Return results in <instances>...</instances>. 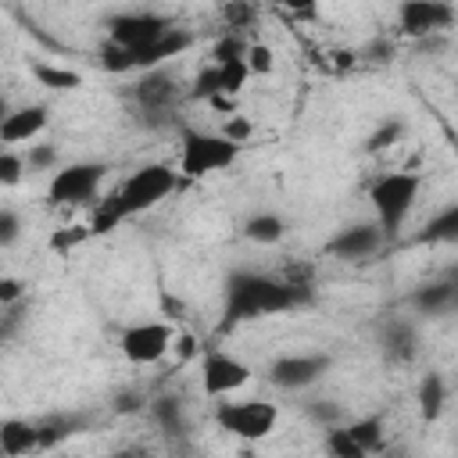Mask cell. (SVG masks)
I'll return each mask as SVG.
<instances>
[{"label":"cell","mask_w":458,"mask_h":458,"mask_svg":"<svg viewBox=\"0 0 458 458\" xmlns=\"http://www.w3.org/2000/svg\"><path fill=\"white\" fill-rule=\"evenodd\" d=\"M311 304V286H297L286 279H272L261 272L236 268L225 279V318L222 329H233L240 322L261 318V315H279V311H297Z\"/></svg>","instance_id":"6da1fadb"},{"label":"cell","mask_w":458,"mask_h":458,"mask_svg":"<svg viewBox=\"0 0 458 458\" xmlns=\"http://www.w3.org/2000/svg\"><path fill=\"white\" fill-rule=\"evenodd\" d=\"M419 190H422V179L415 172H386L369 186V200L376 208V225L386 243H394L401 236V225L408 222V215L419 200Z\"/></svg>","instance_id":"7a4b0ae2"},{"label":"cell","mask_w":458,"mask_h":458,"mask_svg":"<svg viewBox=\"0 0 458 458\" xmlns=\"http://www.w3.org/2000/svg\"><path fill=\"white\" fill-rule=\"evenodd\" d=\"M172 190H175V172H172L168 165L154 161V165L136 168V172L111 193V200H114V208H118L122 218H132V215H143V211L157 208Z\"/></svg>","instance_id":"3957f363"},{"label":"cell","mask_w":458,"mask_h":458,"mask_svg":"<svg viewBox=\"0 0 458 458\" xmlns=\"http://www.w3.org/2000/svg\"><path fill=\"white\" fill-rule=\"evenodd\" d=\"M243 147L229 143L218 132H200V129H182V154H179V172L186 179H204L211 172L229 168L240 157Z\"/></svg>","instance_id":"277c9868"},{"label":"cell","mask_w":458,"mask_h":458,"mask_svg":"<svg viewBox=\"0 0 458 458\" xmlns=\"http://www.w3.org/2000/svg\"><path fill=\"white\" fill-rule=\"evenodd\" d=\"M276 419L279 411L272 401H218L215 408L218 429L240 440H265L276 429Z\"/></svg>","instance_id":"5b68a950"},{"label":"cell","mask_w":458,"mask_h":458,"mask_svg":"<svg viewBox=\"0 0 458 458\" xmlns=\"http://www.w3.org/2000/svg\"><path fill=\"white\" fill-rule=\"evenodd\" d=\"M107 175V165L104 161H75V165H64L54 172L50 186H47V197L54 204H93L97 200V190Z\"/></svg>","instance_id":"8992f818"},{"label":"cell","mask_w":458,"mask_h":458,"mask_svg":"<svg viewBox=\"0 0 458 458\" xmlns=\"http://www.w3.org/2000/svg\"><path fill=\"white\" fill-rule=\"evenodd\" d=\"M182 89H179V79L168 75L165 68H154V72H143L140 82L132 86V100L140 107V114L150 122V125H161L172 118L175 104H179Z\"/></svg>","instance_id":"52a82bcc"},{"label":"cell","mask_w":458,"mask_h":458,"mask_svg":"<svg viewBox=\"0 0 458 458\" xmlns=\"http://www.w3.org/2000/svg\"><path fill=\"white\" fill-rule=\"evenodd\" d=\"M454 18H458L454 4H444V0H408L397 11L401 36H411V39L440 36V32H447L454 25Z\"/></svg>","instance_id":"ba28073f"},{"label":"cell","mask_w":458,"mask_h":458,"mask_svg":"<svg viewBox=\"0 0 458 458\" xmlns=\"http://www.w3.org/2000/svg\"><path fill=\"white\" fill-rule=\"evenodd\" d=\"M175 344V333L168 322H136L122 333L118 347L132 365H154L161 361Z\"/></svg>","instance_id":"9c48e42d"},{"label":"cell","mask_w":458,"mask_h":458,"mask_svg":"<svg viewBox=\"0 0 458 458\" xmlns=\"http://www.w3.org/2000/svg\"><path fill=\"white\" fill-rule=\"evenodd\" d=\"M250 383V365L225 351H208L200 361V386L208 397H229Z\"/></svg>","instance_id":"30bf717a"},{"label":"cell","mask_w":458,"mask_h":458,"mask_svg":"<svg viewBox=\"0 0 458 458\" xmlns=\"http://www.w3.org/2000/svg\"><path fill=\"white\" fill-rule=\"evenodd\" d=\"M168 25L172 21L161 18V14H154V11H125V14H114L107 21V43H114V47H122V50L132 54V50L154 43Z\"/></svg>","instance_id":"8fae6325"},{"label":"cell","mask_w":458,"mask_h":458,"mask_svg":"<svg viewBox=\"0 0 458 458\" xmlns=\"http://www.w3.org/2000/svg\"><path fill=\"white\" fill-rule=\"evenodd\" d=\"M333 358L326 351H308V354H283L272 361L268 369V379L279 386V390H304L311 383H318L326 372H329Z\"/></svg>","instance_id":"7c38bea8"},{"label":"cell","mask_w":458,"mask_h":458,"mask_svg":"<svg viewBox=\"0 0 458 458\" xmlns=\"http://www.w3.org/2000/svg\"><path fill=\"white\" fill-rule=\"evenodd\" d=\"M383 233H379V225L376 222H354V225H347V229H340L333 240H329V258H336V261H369V258H376L379 250H383Z\"/></svg>","instance_id":"4fadbf2b"},{"label":"cell","mask_w":458,"mask_h":458,"mask_svg":"<svg viewBox=\"0 0 458 458\" xmlns=\"http://www.w3.org/2000/svg\"><path fill=\"white\" fill-rule=\"evenodd\" d=\"M190 47H193V32L168 25L154 43L132 50L129 57H132V68H140V72H154V68H161L168 57H175V54H182V50H190Z\"/></svg>","instance_id":"5bb4252c"},{"label":"cell","mask_w":458,"mask_h":458,"mask_svg":"<svg viewBox=\"0 0 458 458\" xmlns=\"http://www.w3.org/2000/svg\"><path fill=\"white\" fill-rule=\"evenodd\" d=\"M408 304L415 308V315H426V318H444L454 311L458 304V286L451 279H437V283H422L411 290Z\"/></svg>","instance_id":"9a60e30c"},{"label":"cell","mask_w":458,"mask_h":458,"mask_svg":"<svg viewBox=\"0 0 458 458\" xmlns=\"http://www.w3.org/2000/svg\"><path fill=\"white\" fill-rule=\"evenodd\" d=\"M379 351L390 365H411L419 358V333L411 322H386V329L379 333Z\"/></svg>","instance_id":"2e32d148"},{"label":"cell","mask_w":458,"mask_h":458,"mask_svg":"<svg viewBox=\"0 0 458 458\" xmlns=\"http://www.w3.org/2000/svg\"><path fill=\"white\" fill-rule=\"evenodd\" d=\"M50 111L43 104H29V107H11V114L0 125V143H29L47 129Z\"/></svg>","instance_id":"e0dca14e"},{"label":"cell","mask_w":458,"mask_h":458,"mask_svg":"<svg viewBox=\"0 0 458 458\" xmlns=\"http://www.w3.org/2000/svg\"><path fill=\"white\" fill-rule=\"evenodd\" d=\"M0 451L4 458H21L39 451V429L29 419H4L0 422Z\"/></svg>","instance_id":"ac0fdd59"},{"label":"cell","mask_w":458,"mask_h":458,"mask_svg":"<svg viewBox=\"0 0 458 458\" xmlns=\"http://www.w3.org/2000/svg\"><path fill=\"white\" fill-rule=\"evenodd\" d=\"M150 419L157 422V429L168 437V440H182L186 437V411H182V401L172 397V394H161L154 404H150Z\"/></svg>","instance_id":"d6986e66"},{"label":"cell","mask_w":458,"mask_h":458,"mask_svg":"<svg viewBox=\"0 0 458 458\" xmlns=\"http://www.w3.org/2000/svg\"><path fill=\"white\" fill-rule=\"evenodd\" d=\"M447 404V379L440 372H426L419 383V415L422 422H437Z\"/></svg>","instance_id":"ffe728a7"},{"label":"cell","mask_w":458,"mask_h":458,"mask_svg":"<svg viewBox=\"0 0 458 458\" xmlns=\"http://www.w3.org/2000/svg\"><path fill=\"white\" fill-rule=\"evenodd\" d=\"M82 426H86V419H82V415H68V411H61V415H50V419L36 422V429H39V451H47V447H54V444L68 440V437H72V433H79Z\"/></svg>","instance_id":"44dd1931"},{"label":"cell","mask_w":458,"mask_h":458,"mask_svg":"<svg viewBox=\"0 0 458 458\" xmlns=\"http://www.w3.org/2000/svg\"><path fill=\"white\" fill-rule=\"evenodd\" d=\"M243 236L250 243H279L286 236V222L276 211H258L243 222Z\"/></svg>","instance_id":"7402d4cb"},{"label":"cell","mask_w":458,"mask_h":458,"mask_svg":"<svg viewBox=\"0 0 458 458\" xmlns=\"http://www.w3.org/2000/svg\"><path fill=\"white\" fill-rule=\"evenodd\" d=\"M32 79L47 89H57V93H72L82 86V75L72 72V68H61V64H47V61H36L32 64Z\"/></svg>","instance_id":"603a6c76"},{"label":"cell","mask_w":458,"mask_h":458,"mask_svg":"<svg viewBox=\"0 0 458 458\" xmlns=\"http://www.w3.org/2000/svg\"><path fill=\"white\" fill-rule=\"evenodd\" d=\"M458 240V204H447L429 225L419 233V243H454Z\"/></svg>","instance_id":"cb8c5ba5"},{"label":"cell","mask_w":458,"mask_h":458,"mask_svg":"<svg viewBox=\"0 0 458 458\" xmlns=\"http://www.w3.org/2000/svg\"><path fill=\"white\" fill-rule=\"evenodd\" d=\"M344 429L351 433V440L372 458L383 451V422L372 415V419H354V422H344Z\"/></svg>","instance_id":"d4e9b609"},{"label":"cell","mask_w":458,"mask_h":458,"mask_svg":"<svg viewBox=\"0 0 458 458\" xmlns=\"http://www.w3.org/2000/svg\"><path fill=\"white\" fill-rule=\"evenodd\" d=\"M125 218L118 215V208H114V200H111V193L104 197V200H93V215H89V236H107V233H114L118 225H122Z\"/></svg>","instance_id":"484cf974"},{"label":"cell","mask_w":458,"mask_h":458,"mask_svg":"<svg viewBox=\"0 0 458 458\" xmlns=\"http://www.w3.org/2000/svg\"><path fill=\"white\" fill-rule=\"evenodd\" d=\"M322 447H326V454H329V458H369V454H365V451H361V447L351 440V433L344 429V422L326 429Z\"/></svg>","instance_id":"4316f807"},{"label":"cell","mask_w":458,"mask_h":458,"mask_svg":"<svg viewBox=\"0 0 458 458\" xmlns=\"http://www.w3.org/2000/svg\"><path fill=\"white\" fill-rule=\"evenodd\" d=\"M215 68H218V93L236 100V93H240L243 82L250 79L247 64H243V61H225V64H215Z\"/></svg>","instance_id":"83f0119b"},{"label":"cell","mask_w":458,"mask_h":458,"mask_svg":"<svg viewBox=\"0 0 458 458\" xmlns=\"http://www.w3.org/2000/svg\"><path fill=\"white\" fill-rule=\"evenodd\" d=\"M243 64H247L250 75H272V68H276V54H272L268 43H247Z\"/></svg>","instance_id":"f1b7e54d"},{"label":"cell","mask_w":458,"mask_h":458,"mask_svg":"<svg viewBox=\"0 0 458 458\" xmlns=\"http://www.w3.org/2000/svg\"><path fill=\"white\" fill-rule=\"evenodd\" d=\"M401 136H404V122H397V118H386L369 140H365V150H372V154H379V150H386V147H394V143H401Z\"/></svg>","instance_id":"f546056e"},{"label":"cell","mask_w":458,"mask_h":458,"mask_svg":"<svg viewBox=\"0 0 458 458\" xmlns=\"http://www.w3.org/2000/svg\"><path fill=\"white\" fill-rule=\"evenodd\" d=\"M243 54H247V43H243L236 32H225V36L215 43V50H211L215 64H225V61H243Z\"/></svg>","instance_id":"4dcf8cb0"},{"label":"cell","mask_w":458,"mask_h":458,"mask_svg":"<svg viewBox=\"0 0 458 458\" xmlns=\"http://www.w3.org/2000/svg\"><path fill=\"white\" fill-rule=\"evenodd\" d=\"M190 97H193V100H211V97H218V68H215V64H208V68H200V72L193 75Z\"/></svg>","instance_id":"1f68e13d"},{"label":"cell","mask_w":458,"mask_h":458,"mask_svg":"<svg viewBox=\"0 0 458 458\" xmlns=\"http://www.w3.org/2000/svg\"><path fill=\"white\" fill-rule=\"evenodd\" d=\"M218 136H225L229 143L243 147V143H247V140L254 136V125H250V122H247L243 114H229V118H225V125L218 129Z\"/></svg>","instance_id":"d6a6232c"},{"label":"cell","mask_w":458,"mask_h":458,"mask_svg":"<svg viewBox=\"0 0 458 458\" xmlns=\"http://www.w3.org/2000/svg\"><path fill=\"white\" fill-rule=\"evenodd\" d=\"M21 175H25V157L0 150V186H18Z\"/></svg>","instance_id":"836d02e7"},{"label":"cell","mask_w":458,"mask_h":458,"mask_svg":"<svg viewBox=\"0 0 458 458\" xmlns=\"http://www.w3.org/2000/svg\"><path fill=\"white\" fill-rule=\"evenodd\" d=\"M25 165L36 168V172H50V168H57V147H50V143H32Z\"/></svg>","instance_id":"e575fe53"},{"label":"cell","mask_w":458,"mask_h":458,"mask_svg":"<svg viewBox=\"0 0 458 458\" xmlns=\"http://www.w3.org/2000/svg\"><path fill=\"white\" fill-rule=\"evenodd\" d=\"M100 68H107V72H129L132 68V57H129V50H122L114 43H104L100 47Z\"/></svg>","instance_id":"d590c367"},{"label":"cell","mask_w":458,"mask_h":458,"mask_svg":"<svg viewBox=\"0 0 458 458\" xmlns=\"http://www.w3.org/2000/svg\"><path fill=\"white\" fill-rule=\"evenodd\" d=\"M21 240V218L11 208H0V247H14Z\"/></svg>","instance_id":"8d00e7d4"},{"label":"cell","mask_w":458,"mask_h":458,"mask_svg":"<svg viewBox=\"0 0 458 458\" xmlns=\"http://www.w3.org/2000/svg\"><path fill=\"white\" fill-rule=\"evenodd\" d=\"M308 415H311L315 422H322L326 429L344 422V411H340V404H333V401H315V404H308Z\"/></svg>","instance_id":"74e56055"},{"label":"cell","mask_w":458,"mask_h":458,"mask_svg":"<svg viewBox=\"0 0 458 458\" xmlns=\"http://www.w3.org/2000/svg\"><path fill=\"white\" fill-rule=\"evenodd\" d=\"M25 297V283L14 276H0V304H18Z\"/></svg>","instance_id":"f35d334b"},{"label":"cell","mask_w":458,"mask_h":458,"mask_svg":"<svg viewBox=\"0 0 458 458\" xmlns=\"http://www.w3.org/2000/svg\"><path fill=\"white\" fill-rule=\"evenodd\" d=\"M361 57H369V61H376V64H386V61L394 57V43H390V39H376V43H369V47L361 50Z\"/></svg>","instance_id":"ab89813d"},{"label":"cell","mask_w":458,"mask_h":458,"mask_svg":"<svg viewBox=\"0 0 458 458\" xmlns=\"http://www.w3.org/2000/svg\"><path fill=\"white\" fill-rule=\"evenodd\" d=\"M225 21H229V29H240L243 21H250V14H254V7H243V4H229L225 11Z\"/></svg>","instance_id":"60d3db41"},{"label":"cell","mask_w":458,"mask_h":458,"mask_svg":"<svg viewBox=\"0 0 458 458\" xmlns=\"http://www.w3.org/2000/svg\"><path fill=\"white\" fill-rule=\"evenodd\" d=\"M136 408H143V401H140V394H132V390H125V394H118V397H114V411H136Z\"/></svg>","instance_id":"b9f144b4"},{"label":"cell","mask_w":458,"mask_h":458,"mask_svg":"<svg viewBox=\"0 0 458 458\" xmlns=\"http://www.w3.org/2000/svg\"><path fill=\"white\" fill-rule=\"evenodd\" d=\"M107 458H150V451H147L143 444H125V447H118V451H111Z\"/></svg>","instance_id":"7bdbcfd3"},{"label":"cell","mask_w":458,"mask_h":458,"mask_svg":"<svg viewBox=\"0 0 458 458\" xmlns=\"http://www.w3.org/2000/svg\"><path fill=\"white\" fill-rule=\"evenodd\" d=\"M161 308H165V311H168V315H172V318H179V311H182V304H179V301H175V297H168V293H165V297H161Z\"/></svg>","instance_id":"ee69618b"},{"label":"cell","mask_w":458,"mask_h":458,"mask_svg":"<svg viewBox=\"0 0 458 458\" xmlns=\"http://www.w3.org/2000/svg\"><path fill=\"white\" fill-rule=\"evenodd\" d=\"M7 114H11V104H7V100H4V93H0V125H4V118H7Z\"/></svg>","instance_id":"f6af8a7d"},{"label":"cell","mask_w":458,"mask_h":458,"mask_svg":"<svg viewBox=\"0 0 458 458\" xmlns=\"http://www.w3.org/2000/svg\"><path fill=\"white\" fill-rule=\"evenodd\" d=\"M0 458H4V451H0Z\"/></svg>","instance_id":"bcb514c9"}]
</instances>
